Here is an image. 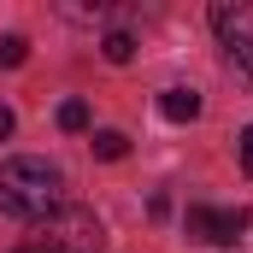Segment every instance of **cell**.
Masks as SVG:
<instances>
[{"mask_svg":"<svg viewBox=\"0 0 253 253\" xmlns=\"http://www.w3.org/2000/svg\"><path fill=\"white\" fill-rule=\"evenodd\" d=\"M183 230H189L194 242L230 248V242H242V230H248V206H189Z\"/></svg>","mask_w":253,"mask_h":253,"instance_id":"cell-3","label":"cell"},{"mask_svg":"<svg viewBox=\"0 0 253 253\" xmlns=\"http://www.w3.org/2000/svg\"><path fill=\"white\" fill-rule=\"evenodd\" d=\"M212 30L224 36V47H230V65L253 77V12L248 6H212Z\"/></svg>","mask_w":253,"mask_h":253,"instance_id":"cell-4","label":"cell"},{"mask_svg":"<svg viewBox=\"0 0 253 253\" xmlns=\"http://www.w3.org/2000/svg\"><path fill=\"white\" fill-rule=\"evenodd\" d=\"M124 153H129L124 129H100V135H94V159H124Z\"/></svg>","mask_w":253,"mask_h":253,"instance_id":"cell-7","label":"cell"},{"mask_svg":"<svg viewBox=\"0 0 253 253\" xmlns=\"http://www.w3.org/2000/svg\"><path fill=\"white\" fill-rule=\"evenodd\" d=\"M242 171H248V177H253V124L242 129Z\"/></svg>","mask_w":253,"mask_h":253,"instance_id":"cell-10","label":"cell"},{"mask_svg":"<svg viewBox=\"0 0 253 253\" xmlns=\"http://www.w3.org/2000/svg\"><path fill=\"white\" fill-rule=\"evenodd\" d=\"M65 206V171L36 159V153H18L0 165V212L6 218H24V224H42Z\"/></svg>","mask_w":253,"mask_h":253,"instance_id":"cell-1","label":"cell"},{"mask_svg":"<svg viewBox=\"0 0 253 253\" xmlns=\"http://www.w3.org/2000/svg\"><path fill=\"white\" fill-rule=\"evenodd\" d=\"M59 129L83 135V129H88V106H83V100H65V106H59Z\"/></svg>","mask_w":253,"mask_h":253,"instance_id":"cell-8","label":"cell"},{"mask_svg":"<svg viewBox=\"0 0 253 253\" xmlns=\"http://www.w3.org/2000/svg\"><path fill=\"white\" fill-rule=\"evenodd\" d=\"M159 112H165L171 124H194V118H200V94H194V88H165V94H159Z\"/></svg>","mask_w":253,"mask_h":253,"instance_id":"cell-5","label":"cell"},{"mask_svg":"<svg viewBox=\"0 0 253 253\" xmlns=\"http://www.w3.org/2000/svg\"><path fill=\"white\" fill-rule=\"evenodd\" d=\"M6 135H12V112L0 106V141H6Z\"/></svg>","mask_w":253,"mask_h":253,"instance_id":"cell-11","label":"cell"},{"mask_svg":"<svg viewBox=\"0 0 253 253\" xmlns=\"http://www.w3.org/2000/svg\"><path fill=\"white\" fill-rule=\"evenodd\" d=\"M30 59V42H24V36H6V42H0V65H24Z\"/></svg>","mask_w":253,"mask_h":253,"instance_id":"cell-9","label":"cell"},{"mask_svg":"<svg viewBox=\"0 0 253 253\" xmlns=\"http://www.w3.org/2000/svg\"><path fill=\"white\" fill-rule=\"evenodd\" d=\"M100 53H106L112 65H129V59H135V36H129V30H112V36L100 42Z\"/></svg>","mask_w":253,"mask_h":253,"instance_id":"cell-6","label":"cell"},{"mask_svg":"<svg viewBox=\"0 0 253 253\" xmlns=\"http://www.w3.org/2000/svg\"><path fill=\"white\" fill-rule=\"evenodd\" d=\"M106 248V230L88 206H59L53 218L30 224V236L18 242L12 253H100Z\"/></svg>","mask_w":253,"mask_h":253,"instance_id":"cell-2","label":"cell"}]
</instances>
